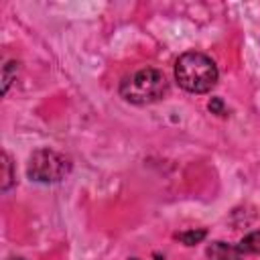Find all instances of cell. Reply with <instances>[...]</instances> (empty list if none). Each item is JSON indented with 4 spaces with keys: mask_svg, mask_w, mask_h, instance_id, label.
Segmentation results:
<instances>
[{
    "mask_svg": "<svg viewBox=\"0 0 260 260\" xmlns=\"http://www.w3.org/2000/svg\"><path fill=\"white\" fill-rule=\"evenodd\" d=\"M71 173V160L51 148H39L30 154L26 175L37 183H57Z\"/></svg>",
    "mask_w": 260,
    "mask_h": 260,
    "instance_id": "3957f363",
    "label": "cell"
},
{
    "mask_svg": "<svg viewBox=\"0 0 260 260\" xmlns=\"http://www.w3.org/2000/svg\"><path fill=\"white\" fill-rule=\"evenodd\" d=\"M207 108H209V112H211V114H217V116H223V114H225L221 98H211V102L207 104Z\"/></svg>",
    "mask_w": 260,
    "mask_h": 260,
    "instance_id": "9c48e42d",
    "label": "cell"
},
{
    "mask_svg": "<svg viewBox=\"0 0 260 260\" xmlns=\"http://www.w3.org/2000/svg\"><path fill=\"white\" fill-rule=\"evenodd\" d=\"M207 256L211 260H242V254L238 248L234 246H228L223 242H213L209 248H207Z\"/></svg>",
    "mask_w": 260,
    "mask_h": 260,
    "instance_id": "277c9868",
    "label": "cell"
},
{
    "mask_svg": "<svg viewBox=\"0 0 260 260\" xmlns=\"http://www.w3.org/2000/svg\"><path fill=\"white\" fill-rule=\"evenodd\" d=\"M169 91V81L162 71L154 67H144L124 77L120 83V95L136 106H146L162 100Z\"/></svg>",
    "mask_w": 260,
    "mask_h": 260,
    "instance_id": "7a4b0ae2",
    "label": "cell"
},
{
    "mask_svg": "<svg viewBox=\"0 0 260 260\" xmlns=\"http://www.w3.org/2000/svg\"><path fill=\"white\" fill-rule=\"evenodd\" d=\"M132 260H138V258H132Z\"/></svg>",
    "mask_w": 260,
    "mask_h": 260,
    "instance_id": "8fae6325",
    "label": "cell"
},
{
    "mask_svg": "<svg viewBox=\"0 0 260 260\" xmlns=\"http://www.w3.org/2000/svg\"><path fill=\"white\" fill-rule=\"evenodd\" d=\"M217 67L215 63L197 51L183 53L175 63V79L189 93H205L217 83Z\"/></svg>",
    "mask_w": 260,
    "mask_h": 260,
    "instance_id": "6da1fadb",
    "label": "cell"
},
{
    "mask_svg": "<svg viewBox=\"0 0 260 260\" xmlns=\"http://www.w3.org/2000/svg\"><path fill=\"white\" fill-rule=\"evenodd\" d=\"M236 248L240 250V254H260V230L244 236Z\"/></svg>",
    "mask_w": 260,
    "mask_h": 260,
    "instance_id": "5b68a950",
    "label": "cell"
},
{
    "mask_svg": "<svg viewBox=\"0 0 260 260\" xmlns=\"http://www.w3.org/2000/svg\"><path fill=\"white\" fill-rule=\"evenodd\" d=\"M16 71H18V63L16 61H8L6 65H4V71H2V91L6 93L8 91V85H10V81H12V77L16 75Z\"/></svg>",
    "mask_w": 260,
    "mask_h": 260,
    "instance_id": "ba28073f",
    "label": "cell"
},
{
    "mask_svg": "<svg viewBox=\"0 0 260 260\" xmlns=\"http://www.w3.org/2000/svg\"><path fill=\"white\" fill-rule=\"evenodd\" d=\"M14 183V173H12V160L8 156V152H2V183H0V189L2 191H8Z\"/></svg>",
    "mask_w": 260,
    "mask_h": 260,
    "instance_id": "8992f818",
    "label": "cell"
},
{
    "mask_svg": "<svg viewBox=\"0 0 260 260\" xmlns=\"http://www.w3.org/2000/svg\"><path fill=\"white\" fill-rule=\"evenodd\" d=\"M205 236H207V232H205V230H187V232L177 234L175 238H177L179 242H183L185 246H195V244H199Z\"/></svg>",
    "mask_w": 260,
    "mask_h": 260,
    "instance_id": "52a82bcc",
    "label": "cell"
},
{
    "mask_svg": "<svg viewBox=\"0 0 260 260\" xmlns=\"http://www.w3.org/2000/svg\"><path fill=\"white\" fill-rule=\"evenodd\" d=\"M6 260H24V258H6Z\"/></svg>",
    "mask_w": 260,
    "mask_h": 260,
    "instance_id": "30bf717a",
    "label": "cell"
}]
</instances>
